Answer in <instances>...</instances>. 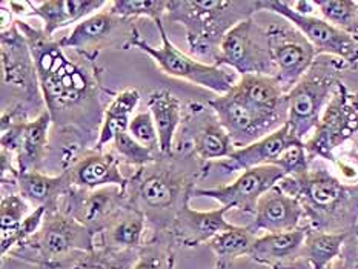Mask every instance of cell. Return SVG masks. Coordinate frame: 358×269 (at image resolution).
I'll return each mask as SVG.
<instances>
[{
  "instance_id": "6da1fadb",
  "label": "cell",
  "mask_w": 358,
  "mask_h": 269,
  "mask_svg": "<svg viewBox=\"0 0 358 269\" xmlns=\"http://www.w3.org/2000/svg\"><path fill=\"white\" fill-rule=\"evenodd\" d=\"M14 23L29 46L45 110L50 112L52 125L85 137L87 142L92 136L99 138L106 106L102 105L99 75L92 66L96 59L79 52L77 59H71L60 41L46 36L43 29L22 19Z\"/></svg>"
},
{
  "instance_id": "7a4b0ae2",
  "label": "cell",
  "mask_w": 358,
  "mask_h": 269,
  "mask_svg": "<svg viewBox=\"0 0 358 269\" xmlns=\"http://www.w3.org/2000/svg\"><path fill=\"white\" fill-rule=\"evenodd\" d=\"M209 169L188 150L160 156L138 168L128 180L127 200L145 215L155 231H168L180 208L194 197L196 183Z\"/></svg>"
},
{
  "instance_id": "3957f363",
  "label": "cell",
  "mask_w": 358,
  "mask_h": 269,
  "mask_svg": "<svg viewBox=\"0 0 358 269\" xmlns=\"http://www.w3.org/2000/svg\"><path fill=\"white\" fill-rule=\"evenodd\" d=\"M257 11H262L259 0H168L163 22L183 25L191 56L217 65L223 38Z\"/></svg>"
},
{
  "instance_id": "277c9868",
  "label": "cell",
  "mask_w": 358,
  "mask_h": 269,
  "mask_svg": "<svg viewBox=\"0 0 358 269\" xmlns=\"http://www.w3.org/2000/svg\"><path fill=\"white\" fill-rule=\"evenodd\" d=\"M287 194L299 198L309 228L318 231H349L358 225V184L337 179L326 169H315L278 183Z\"/></svg>"
},
{
  "instance_id": "5b68a950",
  "label": "cell",
  "mask_w": 358,
  "mask_h": 269,
  "mask_svg": "<svg viewBox=\"0 0 358 269\" xmlns=\"http://www.w3.org/2000/svg\"><path fill=\"white\" fill-rule=\"evenodd\" d=\"M2 117L27 119L31 111L42 114L45 102L29 46L13 22L2 29Z\"/></svg>"
},
{
  "instance_id": "8992f818",
  "label": "cell",
  "mask_w": 358,
  "mask_h": 269,
  "mask_svg": "<svg viewBox=\"0 0 358 269\" xmlns=\"http://www.w3.org/2000/svg\"><path fill=\"white\" fill-rule=\"evenodd\" d=\"M346 65L332 56H318L309 71L287 92V122L294 137L305 142L313 136L323 111L341 82Z\"/></svg>"
},
{
  "instance_id": "52a82bcc",
  "label": "cell",
  "mask_w": 358,
  "mask_h": 269,
  "mask_svg": "<svg viewBox=\"0 0 358 269\" xmlns=\"http://www.w3.org/2000/svg\"><path fill=\"white\" fill-rule=\"evenodd\" d=\"M96 235L65 211H46L41 229L8 256L46 268L69 254L96 248Z\"/></svg>"
},
{
  "instance_id": "ba28073f",
  "label": "cell",
  "mask_w": 358,
  "mask_h": 269,
  "mask_svg": "<svg viewBox=\"0 0 358 269\" xmlns=\"http://www.w3.org/2000/svg\"><path fill=\"white\" fill-rule=\"evenodd\" d=\"M162 37L160 46H152L148 43L145 38L140 36L137 31L136 36L128 45L129 48H137L148 54L159 66L162 73H165L169 77H176V79H182L189 82L197 87L206 88L209 91L215 92L217 96L227 94L232 88L236 87L240 77L236 71L227 66H217V65H208L188 56L183 51H180L177 46L171 42V38L166 33L165 22L155 23Z\"/></svg>"
},
{
  "instance_id": "9c48e42d",
  "label": "cell",
  "mask_w": 358,
  "mask_h": 269,
  "mask_svg": "<svg viewBox=\"0 0 358 269\" xmlns=\"http://www.w3.org/2000/svg\"><path fill=\"white\" fill-rule=\"evenodd\" d=\"M357 134L358 92L340 82L313 136L305 140L310 161L317 157L336 161V156H334L336 150L351 140Z\"/></svg>"
},
{
  "instance_id": "30bf717a",
  "label": "cell",
  "mask_w": 358,
  "mask_h": 269,
  "mask_svg": "<svg viewBox=\"0 0 358 269\" xmlns=\"http://www.w3.org/2000/svg\"><path fill=\"white\" fill-rule=\"evenodd\" d=\"M217 66L231 68L240 75L263 74L275 77L268 29L260 27L252 17L240 22L223 38Z\"/></svg>"
},
{
  "instance_id": "8fae6325",
  "label": "cell",
  "mask_w": 358,
  "mask_h": 269,
  "mask_svg": "<svg viewBox=\"0 0 358 269\" xmlns=\"http://www.w3.org/2000/svg\"><path fill=\"white\" fill-rule=\"evenodd\" d=\"M262 10H268L282 15L292 25L300 29L317 51V56H332L340 59L346 68L358 66V38L346 31L331 25L324 19L313 14H301L292 10L289 2L268 0L260 2Z\"/></svg>"
},
{
  "instance_id": "7c38bea8",
  "label": "cell",
  "mask_w": 358,
  "mask_h": 269,
  "mask_svg": "<svg viewBox=\"0 0 358 269\" xmlns=\"http://www.w3.org/2000/svg\"><path fill=\"white\" fill-rule=\"evenodd\" d=\"M132 19H124L111 11H99L79 22L66 37L60 38L64 50L96 59L106 48L128 50L137 33Z\"/></svg>"
},
{
  "instance_id": "4fadbf2b",
  "label": "cell",
  "mask_w": 358,
  "mask_h": 269,
  "mask_svg": "<svg viewBox=\"0 0 358 269\" xmlns=\"http://www.w3.org/2000/svg\"><path fill=\"white\" fill-rule=\"evenodd\" d=\"M51 125L46 110L29 120L2 117V150L15 159L19 173L42 171L48 160Z\"/></svg>"
},
{
  "instance_id": "5bb4252c",
  "label": "cell",
  "mask_w": 358,
  "mask_h": 269,
  "mask_svg": "<svg viewBox=\"0 0 358 269\" xmlns=\"http://www.w3.org/2000/svg\"><path fill=\"white\" fill-rule=\"evenodd\" d=\"M268 29L269 48L275 66V79L289 92L315 61L317 51L292 23H272Z\"/></svg>"
},
{
  "instance_id": "9a60e30c",
  "label": "cell",
  "mask_w": 358,
  "mask_h": 269,
  "mask_svg": "<svg viewBox=\"0 0 358 269\" xmlns=\"http://www.w3.org/2000/svg\"><path fill=\"white\" fill-rule=\"evenodd\" d=\"M222 126L227 129L236 148H245L286 125L282 119L272 117L249 106L234 91L209 100Z\"/></svg>"
},
{
  "instance_id": "2e32d148",
  "label": "cell",
  "mask_w": 358,
  "mask_h": 269,
  "mask_svg": "<svg viewBox=\"0 0 358 269\" xmlns=\"http://www.w3.org/2000/svg\"><path fill=\"white\" fill-rule=\"evenodd\" d=\"M283 179H286V174L275 165L255 166L246 169L229 184L197 188L194 191V197L213 198L229 211L238 210L246 214H255L259 200Z\"/></svg>"
},
{
  "instance_id": "e0dca14e",
  "label": "cell",
  "mask_w": 358,
  "mask_h": 269,
  "mask_svg": "<svg viewBox=\"0 0 358 269\" xmlns=\"http://www.w3.org/2000/svg\"><path fill=\"white\" fill-rule=\"evenodd\" d=\"M186 110L188 112L183 117L182 125L183 134L189 138V145L186 146L188 151L205 163L222 161L234 154L237 148L211 106L189 103Z\"/></svg>"
},
{
  "instance_id": "ac0fdd59",
  "label": "cell",
  "mask_w": 358,
  "mask_h": 269,
  "mask_svg": "<svg viewBox=\"0 0 358 269\" xmlns=\"http://www.w3.org/2000/svg\"><path fill=\"white\" fill-rule=\"evenodd\" d=\"M127 205V191L119 187H105L94 191L71 188L60 210L80 221L97 237Z\"/></svg>"
},
{
  "instance_id": "d6986e66",
  "label": "cell",
  "mask_w": 358,
  "mask_h": 269,
  "mask_svg": "<svg viewBox=\"0 0 358 269\" xmlns=\"http://www.w3.org/2000/svg\"><path fill=\"white\" fill-rule=\"evenodd\" d=\"M120 160L111 151L87 150L74 163L69 166L65 175L71 188L94 191L105 187H119L127 191L128 180L120 169Z\"/></svg>"
},
{
  "instance_id": "ffe728a7",
  "label": "cell",
  "mask_w": 358,
  "mask_h": 269,
  "mask_svg": "<svg viewBox=\"0 0 358 269\" xmlns=\"http://www.w3.org/2000/svg\"><path fill=\"white\" fill-rule=\"evenodd\" d=\"M228 211V208L224 206L213 211H197L191 208L189 202H186L177 212L168 233L173 237L174 243L185 248L206 245L214 237L234 226L224 219Z\"/></svg>"
},
{
  "instance_id": "44dd1931",
  "label": "cell",
  "mask_w": 358,
  "mask_h": 269,
  "mask_svg": "<svg viewBox=\"0 0 358 269\" xmlns=\"http://www.w3.org/2000/svg\"><path fill=\"white\" fill-rule=\"evenodd\" d=\"M305 219V210H303L299 198L287 194L280 184L269 189L257 205L254 220L248 228L254 234L263 233H286L301 228V220Z\"/></svg>"
},
{
  "instance_id": "7402d4cb",
  "label": "cell",
  "mask_w": 358,
  "mask_h": 269,
  "mask_svg": "<svg viewBox=\"0 0 358 269\" xmlns=\"http://www.w3.org/2000/svg\"><path fill=\"white\" fill-rule=\"evenodd\" d=\"M27 3V15H36L43 22V33L54 37L59 29L79 23L99 13L110 3L102 0H31Z\"/></svg>"
},
{
  "instance_id": "603a6c76",
  "label": "cell",
  "mask_w": 358,
  "mask_h": 269,
  "mask_svg": "<svg viewBox=\"0 0 358 269\" xmlns=\"http://www.w3.org/2000/svg\"><path fill=\"white\" fill-rule=\"evenodd\" d=\"M306 234L308 226H301L286 233L260 235L255 238L248 257L271 269H286L294 265L295 260L301 259Z\"/></svg>"
},
{
  "instance_id": "cb8c5ba5",
  "label": "cell",
  "mask_w": 358,
  "mask_h": 269,
  "mask_svg": "<svg viewBox=\"0 0 358 269\" xmlns=\"http://www.w3.org/2000/svg\"><path fill=\"white\" fill-rule=\"evenodd\" d=\"M301 142L297 137H294L287 125L277 129L266 137L260 138L245 148H238L234 151L231 157L219 161V165L228 173L246 171L255 166L274 165L275 160L282 156V152L289 148L291 145Z\"/></svg>"
},
{
  "instance_id": "d4e9b609",
  "label": "cell",
  "mask_w": 358,
  "mask_h": 269,
  "mask_svg": "<svg viewBox=\"0 0 358 269\" xmlns=\"http://www.w3.org/2000/svg\"><path fill=\"white\" fill-rule=\"evenodd\" d=\"M232 91L254 110L287 122L286 92L274 75H240Z\"/></svg>"
},
{
  "instance_id": "484cf974",
  "label": "cell",
  "mask_w": 358,
  "mask_h": 269,
  "mask_svg": "<svg viewBox=\"0 0 358 269\" xmlns=\"http://www.w3.org/2000/svg\"><path fill=\"white\" fill-rule=\"evenodd\" d=\"M146 223L145 215L136 208L123 206L97 235V246L111 251H140L145 245Z\"/></svg>"
},
{
  "instance_id": "4316f807",
  "label": "cell",
  "mask_w": 358,
  "mask_h": 269,
  "mask_svg": "<svg viewBox=\"0 0 358 269\" xmlns=\"http://www.w3.org/2000/svg\"><path fill=\"white\" fill-rule=\"evenodd\" d=\"M71 189L65 173L48 175L42 171L20 173L17 179V192L28 205L45 208L46 211L60 210L62 202Z\"/></svg>"
},
{
  "instance_id": "83f0119b",
  "label": "cell",
  "mask_w": 358,
  "mask_h": 269,
  "mask_svg": "<svg viewBox=\"0 0 358 269\" xmlns=\"http://www.w3.org/2000/svg\"><path fill=\"white\" fill-rule=\"evenodd\" d=\"M146 106L157 128L162 156H171L174 152V137L185 117L182 100L173 91L159 88L148 94Z\"/></svg>"
},
{
  "instance_id": "f1b7e54d",
  "label": "cell",
  "mask_w": 358,
  "mask_h": 269,
  "mask_svg": "<svg viewBox=\"0 0 358 269\" xmlns=\"http://www.w3.org/2000/svg\"><path fill=\"white\" fill-rule=\"evenodd\" d=\"M138 102L140 92L136 88L124 89L113 97L105 110L103 122L99 131V138L94 150H106V146L113 143L115 137L122 133H127L129 128V122L134 117L132 114H134Z\"/></svg>"
},
{
  "instance_id": "f546056e",
  "label": "cell",
  "mask_w": 358,
  "mask_h": 269,
  "mask_svg": "<svg viewBox=\"0 0 358 269\" xmlns=\"http://www.w3.org/2000/svg\"><path fill=\"white\" fill-rule=\"evenodd\" d=\"M138 251H111L96 246L91 251H77L45 269H131Z\"/></svg>"
},
{
  "instance_id": "4dcf8cb0",
  "label": "cell",
  "mask_w": 358,
  "mask_h": 269,
  "mask_svg": "<svg viewBox=\"0 0 358 269\" xmlns=\"http://www.w3.org/2000/svg\"><path fill=\"white\" fill-rule=\"evenodd\" d=\"M352 235L354 233L349 231L334 233V231H318L308 226L301 259H305L313 269H326L343 254Z\"/></svg>"
},
{
  "instance_id": "1f68e13d",
  "label": "cell",
  "mask_w": 358,
  "mask_h": 269,
  "mask_svg": "<svg viewBox=\"0 0 358 269\" xmlns=\"http://www.w3.org/2000/svg\"><path fill=\"white\" fill-rule=\"evenodd\" d=\"M173 237L168 231H155L138 251V257L131 269H174L176 256L173 249Z\"/></svg>"
},
{
  "instance_id": "d6a6232c",
  "label": "cell",
  "mask_w": 358,
  "mask_h": 269,
  "mask_svg": "<svg viewBox=\"0 0 358 269\" xmlns=\"http://www.w3.org/2000/svg\"><path fill=\"white\" fill-rule=\"evenodd\" d=\"M29 205L19 192H8L0 202V252L6 254L8 245L29 215Z\"/></svg>"
},
{
  "instance_id": "836d02e7",
  "label": "cell",
  "mask_w": 358,
  "mask_h": 269,
  "mask_svg": "<svg viewBox=\"0 0 358 269\" xmlns=\"http://www.w3.org/2000/svg\"><path fill=\"white\" fill-rule=\"evenodd\" d=\"M257 235L248 226H232L231 229L214 237L208 242V248L214 252L217 260L234 261L236 259L246 256L251 251Z\"/></svg>"
},
{
  "instance_id": "e575fe53",
  "label": "cell",
  "mask_w": 358,
  "mask_h": 269,
  "mask_svg": "<svg viewBox=\"0 0 358 269\" xmlns=\"http://www.w3.org/2000/svg\"><path fill=\"white\" fill-rule=\"evenodd\" d=\"M314 6L326 22L355 37L357 0H315Z\"/></svg>"
},
{
  "instance_id": "d590c367",
  "label": "cell",
  "mask_w": 358,
  "mask_h": 269,
  "mask_svg": "<svg viewBox=\"0 0 358 269\" xmlns=\"http://www.w3.org/2000/svg\"><path fill=\"white\" fill-rule=\"evenodd\" d=\"M168 10V0H114L110 11L124 19L150 17L154 23L163 22Z\"/></svg>"
},
{
  "instance_id": "8d00e7d4",
  "label": "cell",
  "mask_w": 358,
  "mask_h": 269,
  "mask_svg": "<svg viewBox=\"0 0 358 269\" xmlns=\"http://www.w3.org/2000/svg\"><path fill=\"white\" fill-rule=\"evenodd\" d=\"M111 145H113V152L117 156L120 163L134 166L137 169L152 163V161H155L160 157L157 154H154L152 151L140 145L137 140H134L128 131L115 137Z\"/></svg>"
},
{
  "instance_id": "74e56055",
  "label": "cell",
  "mask_w": 358,
  "mask_h": 269,
  "mask_svg": "<svg viewBox=\"0 0 358 269\" xmlns=\"http://www.w3.org/2000/svg\"><path fill=\"white\" fill-rule=\"evenodd\" d=\"M128 133L132 136L134 140L145 146V148L152 151L154 154H157V156H162L159 133L150 111L145 110L134 114V117L129 122Z\"/></svg>"
},
{
  "instance_id": "f35d334b",
  "label": "cell",
  "mask_w": 358,
  "mask_h": 269,
  "mask_svg": "<svg viewBox=\"0 0 358 269\" xmlns=\"http://www.w3.org/2000/svg\"><path fill=\"white\" fill-rule=\"evenodd\" d=\"M275 166H278L286 174V177H299L309 171L310 159L306 151L305 142H297L286 148L282 156L275 160Z\"/></svg>"
},
{
  "instance_id": "ab89813d",
  "label": "cell",
  "mask_w": 358,
  "mask_h": 269,
  "mask_svg": "<svg viewBox=\"0 0 358 269\" xmlns=\"http://www.w3.org/2000/svg\"><path fill=\"white\" fill-rule=\"evenodd\" d=\"M326 269H358V249H345Z\"/></svg>"
},
{
  "instance_id": "60d3db41",
  "label": "cell",
  "mask_w": 358,
  "mask_h": 269,
  "mask_svg": "<svg viewBox=\"0 0 358 269\" xmlns=\"http://www.w3.org/2000/svg\"><path fill=\"white\" fill-rule=\"evenodd\" d=\"M2 269H41V266L27 263V261L15 259L13 256L2 257Z\"/></svg>"
},
{
  "instance_id": "b9f144b4",
  "label": "cell",
  "mask_w": 358,
  "mask_h": 269,
  "mask_svg": "<svg viewBox=\"0 0 358 269\" xmlns=\"http://www.w3.org/2000/svg\"><path fill=\"white\" fill-rule=\"evenodd\" d=\"M214 269H234L232 266V261H224V260H217Z\"/></svg>"
},
{
  "instance_id": "7bdbcfd3",
  "label": "cell",
  "mask_w": 358,
  "mask_h": 269,
  "mask_svg": "<svg viewBox=\"0 0 358 269\" xmlns=\"http://www.w3.org/2000/svg\"><path fill=\"white\" fill-rule=\"evenodd\" d=\"M355 37L358 38V0H357V27H355Z\"/></svg>"
},
{
  "instance_id": "ee69618b",
  "label": "cell",
  "mask_w": 358,
  "mask_h": 269,
  "mask_svg": "<svg viewBox=\"0 0 358 269\" xmlns=\"http://www.w3.org/2000/svg\"><path fill=\"white\" fill-rule=\"evenodd\" d=\"M354 235L358 237V225H357V228H355V231H354Z\"/></svg>"
},
{
  "instance_id": "f6af8a7d",
  "label": "cell",
  "mask_w": 358,
  "mask_h": 269,
  "mask_svg": "<svg viewBox=\"0 0 358 269\" xmlns=\"http://www.w3.org/2000/svg\"><path fill=\"white\" fill-rule=\"evenodd\" d=\"M43 269H45V268H43Z\"/></svg>"
}]
</instances>
